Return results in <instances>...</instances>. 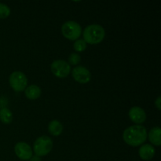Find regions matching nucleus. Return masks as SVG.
<instances>
[{
	"label": "nucleus",
	"mask_w": 161,
	"mask_h": 161,
	"mask_svg": "<svg viewBox=\"0 0 161 161\" xmlns=\"http://www.w3.org/2000/svg\"><path fill=\"white\" fill-rule=\"evenodd\" d=\"M14 152L17 157L22 160H29L32 157V150L31 148L26 142L17 143L14 146Z\"/></svg>",
	"instance_id": "8"
},
{
	"label": "nucleus",
	"mask_w": 161,
	"mask_h": 161,
	"mask_svg": "<svg viewBox=\"0 0 161 161\" xmlns=\"http://www.w3.org/2000/svg\"><path fill=\"white\" fill-rule=\"evenodd\" d=\"M72 78L78 83L85 84L91 81V74L86 68L83 66H77L72 72Z\"/></svg>",
	"instance_id": "7"
},
{
	"label": "nucleus",
	"mask_w": 161,
	"mask_h": 161,
	"mask_svg": "<svg viewBox=\"0 0 161 161\" xmlns=\"http://www.w3.org/2000/svg\"><path fill=\"white\" fill-rule=\"evenodd\" d=\"M0 120L5 124H9L13 120V113L9 108H3L0 109Z\"/></svg>",
	"instance_id": "14"
},
{
	"label": "nucleus",
	"mask_w": 161,
	"mask_h": 161,
	"mask_svg": "<svg viewBox=\"0 0 161 161\" xmlns=\"http://www.w3.org/2000/svg\"><path fill=\"white\" fill-rule=\"evenodd\" d=\"M80 61H81V58L80 55L75 53H72L69 58V63H70L72 65H76L80 62Z\"/></svg>",
	"instance_id": "17"
},
{
	"label": "nucleus",
	"mask_w": 161,
	"mask_h": 161,
	"mask_svg": "<svg viewBox=\"0 0 161 161\" xmlns=\"http://www.w3.org/2000/svg\"><path fill=\"white\" fill-rule=\"evenodd\" d=\"M128 116L132 122L138 125L144 123L146 119V114L144 109L139 106H134L129 110Z\"/></svg>",
	"instance_id": "9"
},
{
	"label": "nucleus",
	"mask_w": 161,
	"mask_h": 161,
	"mask_svg": "<svg viewBox=\"0 0 161 161\" xmlns=\"http://www.w3.org/2000/svg\"><path fill=\"white\" fill-rule=\"evenodd\" d=\"M160 102H161V97H158L157 98V100L155 101V105L156 107L157 108V109L158 110H160L161 108H160Z\"/></svg>",
	"instance_id": "18"
},
{
	"label": "nucleus",
	"mask_w": 161,
	"mask_h": 161,
	"mask_svg": "<svg viewBox=\"0 0 161 161\" xmlns=\"http://www.w3.org/2000/svg\"><path fill=\"white\" fill-rule=\"evenodd\" d=\"M9 83L11 87L16 92H21L25 91L28 85V79L22 72H14L9 78Z\"/></svg>",
	"instance_id": "5"
},
{
	"label": "nucleus",
	"mask_w": 161,
	"mask_h": 161,
	"mask_svg": "<svg viewBox=\"0 0 161 161\" xmlns=\"http://www.w3.org/2000/svg\"><path fill=\"white\" fill-rule=\"evenodd\" d=\"M147 136L146 127L138 124L127 127L123 133L124 141L127 145L134 147L142 145L147 139Z\"/></svg>",
	"instance_id": "1"
},
{
	"label": "nucleus",
	"mask_w": 161,
	"mask_h": 161,
	"mask_svg": "<svg viewBox=\"0 0 161 161\" xmlns=\"http://www.w3.org/2000/svg\"><path fill=\"white\" fill-rule=\"evenodd\" d=\"M48 130L53 136H59L63 131V126L61 122L53 119L50 121L48 125Z\"/></svg>",
	"instance_id": "13"
},
{
	"label": "nucleus",
	"mask_w": 161,
	"mask_h": 161,
	"mask_svg": "<svg viewBox=\"0 0 161 161\" xmlns=\"http://www.w3.org/2000/svg\"><path fill=\"white\" fill-rule=\"evenodd\" d=\"M83 40L86 43L95 45L103 41L105 36V31L101 25H91L83 30Z\"/></svg>",
	"instance_id": "2"
},
{
	"label": "nucleus",
	"mask_w": 161,
	"mask_h": 161,
	"mask_svg": "<svg viewBox=\"0 0 161 161\" xmlns=\"http://www.w3.org/2000/svg\"><path fill=\"white\" fill-rule=\"evenodd\" d=\"M25 91V96L29 100H36V99H38L40 97L41 93H42L40 87L39 86H37V85L35 84L27 86Z\"/></svg>",
	"instance_id": "11"
},
{
	"label": "nucleus",
	"mask_w": 161,
	"mask_h": 161,
	"mask_svg": "<svg viewBox=\"0 0 161 161\" xmlns=\"http://www.w3.org/2000/svg\"><path fill=\"white\" fill-rule=\"evenodd\" d=\"M161 129L159 127H155L150 130L149 133V140L155 146H160L161 145L160 138Z\"/></svg>",
	"instance_id": "12"
},
{
	"label": "nucleus",
	"mask_w": 161,
	"mask_h": 161,
	"mask_svg": "<svg viewBox=\"0 0 161 161\" xmlns=\"http://www.w3.org/2000/svg\"><path fill=\"white\" fill-rule=\"evenodd\" d=\"M73 48L77 52H83L86 48V42L83 39H77L73 45Z\"/></svg>",
	"instance_id": "15"
},
{
	"label": "nucleus",
	"mask_w": 161,
	"mask_h": 161,
	"mask_svg": "<svg viewBox=\"0 0 161 161\" xmlns=\"http://www.w3.org/2000/svg\"><path fill=\"white\" fill-rule=\"evenodd\" d=\"M61 31L66 39L69 40H77L82 33V28L77 22L69 20L63 24Z\"/></svg>",
	"instance_id": "4"
},
{
	"label": "nucleus",
	"mask_w": 161,
	"mask_h": 161,
	"mask_svg": "<svg viewBox=\"0 0 161 161\" xmlns=\"http://www.w3.org/2000/svg\"><path fill=\"white\" fill-rule=\"evenodd\" d=\"M51 72L58 78H65L71 72V66L67 61L56 60L51 64Z\"/></svg>",
	"instance_id": "6"
},
{
	"label": "nucleus",
	"mask_w": 161,
	"mask_h": 161,
	"mask_svg": "<svg viewBox=\"0 0 161 161\" xmlns=\"http://www.w3.org/2000/svg\"><path fill=\"white\" fill-rule=\"evenodd\" d=\"M53 149V141L48 136H41L36 140L33 145V150L37 157H44L50 153Z\"/></svg>",
	"instance_id": "3"
},
{
	"label": "nucleus",
	"mask_w": 161,
	"mask_h": 161,
	"mask_svg": "<svg viewBox=\"0 0 161 161\" xmlns=\"http://www.w3.org/2000/svg\"><path fill=\"white\" fill-rule=\"evenodd\" d=\"M29 161H41V159L39 157H37V156L35 155L31 157V159H30Z\"/></svg>",
	"instance_id": "19"
},
{
	"label": "nucleus",
	"mask_w": 161,
	"mask_h": 161,
	"mask_svg": "<svg viewBox=\"0 0 161 161\" xmlns=\"http://www.w3.org/2000/svg\"><path fill=\"white\" fill-rule=\"evenodd\" d=\"M10 9L9 6L3 3H0V19H5L10 15Z\"/></svg>",
	"instance_id": "16"
},
{
	"label": "nucleus",
	"mask_w": 161,
	"mask_h": 161,
	"mask_svg": "<svg viewBox=\"0 0 161 161\" xmlns=\"http://www.w3.org/2000/svg\"><path fill=\"white\" fill-rule=\"evenodd\" d=\"M138 153L141 159L144 160H149L153 158L155 155V148L152 145H143L140 147Z\"/></svg>",
	"instance_id": "10"
}]
</instances>
